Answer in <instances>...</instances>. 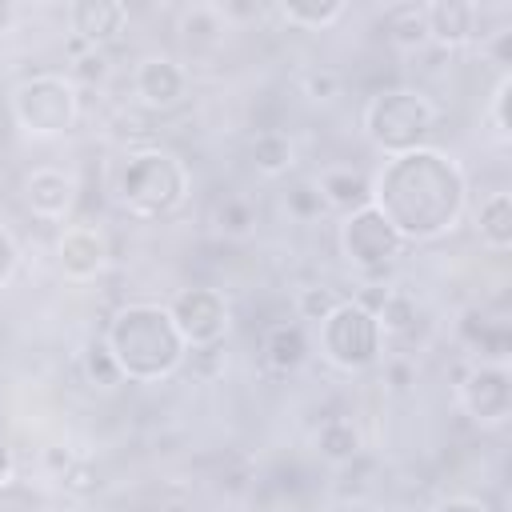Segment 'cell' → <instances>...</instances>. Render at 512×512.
<instances>
[{"label":"cell","mask_w":512,"mask_h":512,"mask_svg":"<svg viewBox=\"0 0 512 512\" xmlns=\"http://www.w3.org/2000/svg\"><path fill=\"white\" fill-rule=\"evenodd\" d=\"M188 352H208V348H220V340L228 336V300L220 288H180L168 304Z\"/></svg>","instance_id":"obj_8"},{"label":"cell","mask_w":512,"mask_h":512,"mask_svg":"<svg viewBox=\"0 0 512 512\" xmlns=\"http://www.w3.org/2000/svg\"><path fill=\"white\" fill-rule=\"evenodd\" d=\"M372 316L384 336H404L416 328V300L408 292H384L380 304L372 308Z\"/></svg>","instance_id":"obj_21"},{"label":"cell","mask_w":512,"mask_h":512,"mask_svg":"<svg viewBox=\"0 0 512 512\" xmlns=\"http://www.w3.org/2000/svg\"><path fill=\"white\" fill-rule=\"evenodd\" d=\"M248 156H252L256 172H264V176H284V172L292 168V156H296V148H292L288 132H280V128H268V132H256V140L248 144Z\"/></svg>","instance_id":"obj_20"},{"label":"cell","mask_w":512,"mask_h":512,"mask_svg":"<svg viewBox=\"0 0 512 512\" xmlns=\"http://www.w3.org/2000/svg\"><path fill=\"white\" fill-rule=\"evenodd\" d=\"M12 116L36 140L64 136L80 120V84L72 76H60V72H40V76L16 84Z\"/></svg>","instance_id":"obj_5"},{"label":"cell","mask_w":512,"mask_h":512,"mask_svg":"<svg viewBox=\"0 0 512 512\" xmlns=\"http://www.w3.org/2000/svg\"><path fill=\"white\" fill-rule=\"evenodd\" d=\"M508 92H512V80L500 76V84H496V92H492V128H496L500 136H508Z\"/></svg>","instance_id":"obj_30"},{"label":"cell","mask_w":512,"mask_h":512,"mask_svg":"<svg viewBox=\"0 0 512 512\" xmlns=\"http://www.w3.org/2000/svg\"><path fill=\"white\" fill-rule=\"evenodd\" d=\"M264 360L276 372H296L308 360V336L300 324H276L264 336Z\"/></svg>","instance_id":"obj_18"},{"label":"cell","mask_w":512,"mask_h":512,"mask_svg":"<svg viewBox=\"0 0 512 512\" xmlns=\"http://www.w3.org/2000/svg\"><path fill=\"white\" fill-rule=\"evenodd\" d=\"M476 224H480V240L492 248V252H508L512 248V196L500 188V192H488L480 200V212H476Z\"/></svg>","instance_id":"obj_17"},{"label":"cell","mask_w":512,"mask_h":512,"mask_svg":"<svg viewBox=\"0 0 512 512\" xmlns=\"http://www.w3.org/2000/svg\"><path fill=\"white\" fill-rule=\"evenodd\" d=\"M104 348L112 352L120 376L132 384H156L172 376L188 356L168 304H124L108 320Z\"/></svg>","instance_id":"obj_2"},{"label":"cell","mask_w":512,"mask_h":512,"mask_svg":"<svg viewBox=\"0 0 512 512\" xmlns=\"http://www.w3.org/2000/svg\"><path fill=\"white\" fill-rule=\"evenodd\" d=\"M372 208L400 232V240H436L452 232L468 208V180L460 164L436 148L388 156L372 180Z\"/></svg>","instance_id":"obj_1"},{"label":"cell","mask_w":512,"mask_h":512,"mask_svg":"<svg viewBox=\"0 0 512 512\" xmlns=\"http://www.w3.org/2000/svg\"><path fill=\"white\" fill-rule=\"evenodd\" d=\"M432 512H492V508L476 496H444L440 504H432Z\"/></svg>","instance_id":"obj_31"},{"label":"cell","mask_w":512,"mask_h":512,"mask_svg":"<svg viewBox=\"0 0 512 512\" xmlns=\"http://www.w3.org/2000/svg\"><path fill=\"white\" fill-rule=\"evenodd\" d=\"M12 480V452H8V444H4V436H0V488Z\"/></svg>","instance_id":"obj_34"},{"label":"cell","mask_w":512,"mask_h":512,"mask_svg":"<svg viewBox=\"0 0 512 512\" xmlns=\"http://www.w3.org/2000/svg\"><path fill=\"white\" fill-rule=\"evenodd\" d=\"M364 132L384 156H400V152L424 148V140L436 132V108L416 88H388L368 100Z\"/></svg>","instance_id":"obj_4"},{"label":"cell","mask_w":512,"mask_h":512,"mask_svg":"<svg viewBox=\"0 0 512 512\" xmlns=\"http://www.w3.org/2000/svg\"><path fill=\"white\" fill-rule=\"evenodd\" d=\"M316 452L328 460V464H348V460H356L360 456V448H364V436H360V428L348 420V416H328L320 428H316Z\"/></svg>","instance_id":"obj_16"},{"label":"cell","mask_w":512,"mask_h":512,"mask_svg":"<svg viewBox=\"0 0 512 512\" xmlns=\"http://www.w3.org/2000/svg\"><path fill=\"white\" fill-rule=\"evenodd\" d=\"M424 16H428V40L440 48H464L480 36V4L436 0V4H424Z\"/></svg>","instance_id":"obj_13"},{"label":"cell","mask_w":512,"mask_h":512,"mask_svg":"<svg viewBox=\"0 0 512 512\" xmlns=\"http://www.w3.org/2000/svg\"><path fill=\"white\" fill-rule=\"evenodd\" d=\"M16 268H20V244L12 240L8 228H0V284H8L16 276Z\"/></svg>","instance_id":"obj_29"},{"label":"cell","mask_w":512,"mask_h":512,"mask_svg":"<svg viewBox=\"0 0 512 512\" xmlns=\"http://www.w3.org/2000/svg\"><path fill=\"white\" fill-rule=\"evenodd\" d=\"M84 372H88V380H92L96 388H116V384L124 380L120 368H116V360H112V352L104 348V340L84 352Z\"/></svg>","instance_id":"obj_25"},{"label":"cell","mask_w":512,"mask_h":512,"mask_svg":"<svg viewBox=\"0 0 512 512\" xmlns=\"http://www.w3.org/2000/svg\"><path fill=\"white\" fill-rule=\"evenodd\" d=\"M108 76V56L100 48H88L84 56L72 60V80H84V84H100Z\"/></svg>","instance_id":"obj_27"},{"label":"cell","mask_w":512,"mask_h":512,"mask_svg":"<svg viewBox=\"0 0 512 512\" xmlns=\"http://www.w3.org/2000/svg\"><path fill=\"white\" fill-rule=\"evenodd\" d=\"M216 224H220V232H224V236H248V232H252V224H256V212H252V204H248V200L228 196V200L216 208Z\"/></svg>","instance_id":"obj_23"},{"label":"cell","mask_w":512,"mask_h":512,"mask_svg":"<svg viewBox=\"0 0 512 512\" xmlns=\"http://www.w3.org/2000/svg\"><path fill=\"white\" fill-rule=\"evenodd\" d=\"M384 372H388V384H392L396 392H404V388L412 384V376H416L408 360H388V368H384Z\"/></svg>","instance_id":"obj_32"},{"label":"cell","mask_w":512,"mask_h":512,"mask_svg":"<svg viewBox=\"0 0 512 512\" xmlns=\"http://www.w3.org/2000/svg\"><path fill=\"white\" fill-rule=\"evenodd\" d=\"M188 188V164L168 148H140L116 172V200L140 220L172 216L188 200Z\"/></svg>","instance_id":"obj_3"},{"label":"cell","mask_w":512,"mask_h":512,"mask_svg":"<svg viewBox=\"0 0 512 512\" xmlns=\"http://www.w3.org/2000/svg\"><path fill=\"white\" fill-rule=\"evenodd\" d=\"M76 200V180L60 168H36L24 176V208L44 224H64Z\"/></svg>","instance_id":"obj_11"},{"label":"cell","mask_w":512,"mask_h":512,"mask_svg":"<svg viewBox=\"0 0 512 512\" xmlns=\"http://www.w3.org/2000/svg\"><path fill=\"white\" fill-rule=\"evenodd\" d=\"M68 24H72V36H80L88 48H100L116 32H124L128 4H120V0H76V4H68Z\"/></svg>","instance_id":"obj_14"},{"label":"cell","mask_w":512,"mask_h":512,"mask_svg":"<svg viewBox=\"0 0 512 512\" xmlns=\"http://www.w3.org/2000/svg\"><path fill=\"white\" fill-rule=\"evenodd\" d=\"M300 88L308 100H332V96H340V76L336 72H304Z\"/></svg>","instance_id":"obj_28"},{"label":"cell","mask_w":512,"mask_h":512,"mask_svg":"<svg viewBox=\"0 0 512 512\" xmlns=\"http://www.w3.org/2000/svg\"><path fill=\"white\" fill-rule=\"evenodd\" d=\"M64 484H68L72 492H88L96 480H92V472H88L84 464H76V468H68V480H64Z\"/></svg>","instance_id":"obj_33"},{"label":"cell","mask_w":512,"mask_h":512,"mask_svg":"<svg viewBox=\"0 0 512 512\" xmlns=\"http://www.w3.org/2000/svg\"><path fill=\"white\" fill-rule=\"evenodd\" d=\"M276 12H280L284 24H296L304 32H324L348 12V4H336V0L332 4H280Z\"/></svg>","instance_id":"obj_22"},{"label":"cell","mask_w":512,"mask_h":512,"mask_svg":"<svg viewBox=\"0 0 512 512\" xmlns=\"http://www.w3.org/2000/svg\"><path fill=\"white\" fill-rule=\"evenodd\" d=\"M328 204H324V196L316 192V184H296V188H288V212L296 216V220H312V216H320Z\"/></svg>","instance_id":"obj_26"},{"label":"cell","mask_w":512,"mask_h":512,"mask_svg":"<svg viewBox=\"0 0 512 512\" xmlns=\"http://www.w3.org/2000/svg\"><path fill=\"white\" fill-rule=\"evenodd\" d=\"M316 192L324 196L328 208H340L344 216L372 204V180L356 168H324L320 180H316Z\"/></svg>","instance_id":"obj_15"},{"label":"cell","mask_w":512,"mask_h":512,"mask_svg":"<svg viewBox=\"0 0 512 512\" xmlns=\"http://www.w3.org/2000/svg\"><path fill=\"white\" fill-rule=\"evenodd\" d=\"M384 28H388V40L404 52H416L428 44V16H424V4H396L384 12Z\"/></svg>","instance_id":"obj_19"},{"label":"cell","mask_w":512,"mask_h":512,"mask_svg":"<svg viewBox=\"0 0 512 512\" xmlns=\"http://www.w3.org/2000/svg\"><path fill=\"white\" fill-rule=\"evenodd\" d=\"M56 260H60V272L68 280H92L108 264V240L96 228H88V224L64 228L60 244H56Z\"/></svg>","instance_id":"obj_12"},{"label":"cell","mask_w":512,"mask_h":512,"mask_svg":"<svg viewBox=\"0 0 512 512\" xmlns=\"http://www.w3.org/2000/svg\"><path fill=\"white\" fill-rule=\"evenodd\" d=\"M340 252L352 268L376 276V272H384L388 264L400 260L404 240L372 204H364V208H356L340 220Z\"/></svg>","instance_id":"obj_7"},{"label":"cell","mask_w":512,"mask_h":512,"mask_svg":"<svg viewBox=\"0 0 512 512\" xmlns=\"http://www.w3.org/2000/svg\"><path fill=\"white\" fill-rule=\"evenodd\" d=\"M4 20H8V8H4V4H0V24H4Z\"/></svg>","instance_id":"obj_35"},{"label":"cell","mask_w":512,"mask_h":512,"mask_svg":"<svg viewBox=\"0 0 512 512\" xmlns=\"http://www.w3.org/2000/svg\"><path fill=\"white\" fill-rule=\"evenodd\" d=\"M460 408L476 424H504L512 412V376L496 360H480L460 380Z\"/></svg>","instance_id":"obj_9"},{"label":"cell","mask_w":512,"mask_h":512,"mask_svg":"<svg viewBox=\"0 0 512 512\" xmlns=\"http://www.w3.org/2000/svg\"><path fill=\"white\" fill-rule=\"evenodd\" d=\"M336 304H340V296L324 284H308L296 292V312H300V320H312V324H320Z\"/></svg>","instance_id":"obj_24"},{"label":"cell","mask_w":512,"mask_h":512,"mask_svg":"<svg viewBox=\"0 0 512 512\" xmlns=\"http://www.w3.org/2000/svg\"><path fill=\"white\" fill-rule=\"evenodd\" d=\"M320 356L340 372H364L380 360L384 332L364 300H340L320 324Z\"/></svg>","instance_id":"obj_6"},{"label":"cell","mask_w":512,"mask_h":512,"mask_svg":"<svg viewBox=\"0 0 512 512\" xmlns=\"http://www.w3.org/2000/svg\"><path fill=\"white\" fill-rule=\"evenodd\" d=\"M132 92L144 108L152 112H168L176 108L184 96H188V72L180 60L172 56H144L136 68H132Z\"/></svg>","instance_id":"obj_10"}]
</instances>
